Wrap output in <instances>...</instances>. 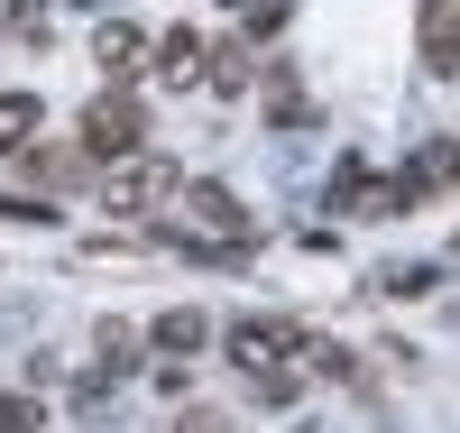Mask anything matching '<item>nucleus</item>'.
I'll use <instances>...</instances> for the list:
<instances>
[{"instance_id": "13", "label": "nucleus", "mask_w": 460, "mask_h": 433, "mask_svg": "<svg viewBox=\"0 0 460 433\" xmlns=\"http://www.w3.org/2000/svg\"><path fill=\"white\" fill-rule=\"evenodd\" d=\"M267 121L304 130V121H314V93H304V84H267Z\"/></svg>"}, {"instance_id": "5", "label": "nucleus", "mask_w": 460, "mask_h": 433, "mask_svg": "<svg viewBox=\"0 0 460 433\" xmlns=\"http://www.w3.org/2000/svg\"><path fill=\"white\" fill-rule=\"evenodd\" d=\"M414 47H424V74H460V0L414 10Z\"/></svg>"}, {"instance_id": "15", "label": "nucleus", "mask_w": 460, "mask_h": 433, "mask_svg": "<svg viewBox=\"0 0 460 433\" xmlns=\"http://www.w3.org/2000/svg\"><path fill=\"white\" fill-rule=\"evenodd\" d=\"M37 424H47L37 397H0V433H37Z\"/></svg>"}, {"instance_id": "1", "label": "nucleus", "mask_w": 460, "mask_h": 433, "mask_svg": "<svg viewBox=\"0 0 460 433\" xmlns=\"http://www.w3.org/2000/svg\"><path fill=\"white\" fill-rule=\"evenodd\" d=\"M166 194H184V176H175V157H157V148H129V157H111V167H102V203L120 212V221L157 212Z\"/></svg>"}, {"instance_id": "4", "label": "nucleus", "mask_w": 460, "mask_h": 433, "mask_svg": "<svg viewBox=\"0 0 460 433\" xmlns=\"http://www.w3.org/2000/svg\"><path fill=\"white\" fill-rule=\"evenodd\" d=\"M184 221H203V240H221V249H249V212L230 185H184Z\"/></svg>"}, {"instance_id": "10", "label": "nucleus", "mask_w": 460, "mask_h": 433, "mask_svg": "<svg viewBox=\"0 0 460 433\" xmlns=\"http://www.w3.org/2000/svg\"><path fill=\"white\" fill-rule=\"evenodd\" d=\"M28 176L65 194V185H84V176H93V157H84V148H28Z\"/></svg>"}, {"instance_id": "11", "label": "nucleus", "mask_w": 460, "mask_h": 433, "mask_svg": "<svg viewBox=\"0 0 460 433\" xmlns=\"http://www.w3.org/2000/svg\"><path fill=\"white\" fill-rule=\"evenodd\" d=\"M93 56H102V74H129L147 47H138V28H129V19H102V28H93Z\"/></svg>"}, {"instance_id": "17", "label": "nucleus", "mask_w": 460, "mask_h": 433, "mask_svg": "<svg viewBox=\"0 0 460 433\" xmlns=\"http://www.w3.org/2000/svg\"><path fill=\"white\" fill-rule=\"evenodd\" d=\"M184 433H230V424H221V406H184Z\"/></svg>"}, {"instance_id": "12", "label": "nucleus", "mask_w": 460, "mask_h": 433, "mask_svg": "<svg viewBox=\"0 0 460 433\" xmlns=\"http://www.w3.org/2000/svg\"><path fill=\"white\" fill-rule=\"evenodd\" d=\"M203 84L212 93H249V47L230 37V47H203Z\"/></svg>"}, {"instance_id": "14", "label": "nucleus", "mask_w": 460, "mask_h": 433, "mask_svg": "<svg viewBox=\"0 0 460 433\" xmlns=\"http://www.w3.org/2000/svg\"><path fill=\"white\" fill-rule=\"evenodd\" d=\"M102 369H111V378L138 369V332H129V323H102Z\"/></svg>"}, {"instance_id": "9", "label": "nucleus", "mask_w": 460, "mask_h": 433, "mask_svg": "<svg viewBox=\"0 0 460 433\" xmlns=\"http://www.w3.org/2000/svg\"><path fill=\"white\" fill-rule=\"evenodd\" d=\"M157 74H166V84H203V37L194 28H166L157 37Z\"/></svg>"}, {"instance_id": "8", "label": "nucleus", "mask_w": 460, "mask_h": 433, "mask_svg": "<svg viewBox=\"0 0 460 433\" xmlns=\"http://www.w3.org/2000/svg\"><path fill=\"white\" fill-rule=\"evenodd\" d=\"M37 121H47L37 93H0V157H28L37 148Z\"/></svg>"}, {"instance_id": "2", "label": "nucleus", "mask_w": 460, "mask_h": 433, "mask_svg": "<svg viewBox=\"0 0 460 433\" xmlns=\"http://www.w3.org/2000/svg\"><path fill=\"white\" fill-rule=\"evenodd\" d=\"M129 148H147V111H138L129 93H102V102L84 111V157L111 167V157H129Z\"/></svg>"}, {"instance_id": "7", "label": "nucleus", "mask_w": 460, "mask_h": 433, "mask_svg": "<svg viewBox=\"0 0 460 433\" xmlns=\"http://www.w3.org/2000/svg\"><path fill=\"white\" fill-rule=\"evenodd\" d=\"M147 341H157V350H166V360H194V350L212 341V323H203V313H194V304H166V313H157V323H147Z\"/></svg>"}, {"instance_id": "3", "label": "nucleus", "mask_w": 460, "mask_h": 433, "mask_svg": "<svg viewBox=\"0 0 460 433\" xmlns=\"http://www.w3.org/2000/svg\"><path fill=\"white\" fill-rule=\"evenodd\" d=\"M304 350V332L295 323H267V313H249V323H230V360H240L249 378H267V369H286Z\"/></svg>"}, {"instance_id": "6", "label": "nucleus", "mask_w": 460, "mask_h": 433, "mask_svg": "<svg viewBox=\"0 0 460 433\" xmlns=\"http://www.w3.org/2000/svg\"><path fill=\"white\" fill-rule=\"evenodd\" d=\"M396 185L414 194V203H424V194H451V185H460V139H424V148L405 157V176H396Z\"/></svg>"}, {"instance_id": "16", "label": "nucleus", "mask_w": 460, "mask_h": 433, "mask_svg": "<svg viewBox=\"0 0 460 433\" xmlns=\"http://www.w3.org/2000/svg\"><path fill=\"white\" fill-rule=\"evenodd\" d=\"M433 277H442V267H396V277H387V295H433Z\"/></svg>"}]
</instances>
